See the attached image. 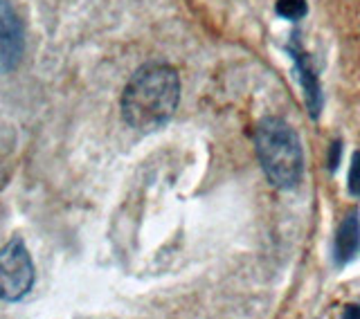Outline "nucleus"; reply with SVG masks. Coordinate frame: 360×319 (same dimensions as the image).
Returning a JSON list of instances; mask_svg holds the SVG:
<instances>
[{"mask_svg": "<svg viewBox=\"0 0 360 319\" xmlns=\"http://www.w3.org/2000/svg\"><path fill=\"white\" fill-rule=\"evenodd\" d=\"M180 101V77L167 63H146L135 70L122 93V117L131 129L151 133L174 117Z\"/></svg>", "mask_w": 360, "mask_h": 319, "instance_id": "nucleus-1", "label": "nucleus"}, {"mask_svg": "<svg viewBox=\"0 0 360 319\" xmlns=\"http://www.w3.org/2000/svg\"><path fill=\"white\" fill-rule=\"evenodd\" d=\"M255 151L266 178L277 189H295L304 176L300 135L281 117H264L255 129Z\"/></svg>", "mask_w": 360, "mask_h": 319, "instance_id": "nucleus-2", "label": "nucleus"}, {"mask_svg": "<svg viewBox=\"0 0 360 319\" xmlns=\"http://www.w3.org/2000/svg\"><path fill=\"white\" fill-rule=\"evenodd\" d=\"M34 286V263L25 243L20 238L11 241L0 249V299L18 301Z\"/></svg>", "mask_w": 360, "mask_h": 319, "instance_id": "nucleus-3", "label": "nucleus"}, {"mask_svg": "<svg viewBox=\"0 0 360 319\" xmlns=\"http://www.w3.org/2000/svg\"><path fill=\"white\" fill-rule=\"evenodd\" d=\"M25 41H22V25L14 7L7 0H0V72H9L18 65Z\"/></svg>", "mask_w": 360, "mask_h": 319, "instance_id": "nucleus-4", "label": "nucleus"}, {"mask_svg": "<svg viewBox=\"0 0 360 319\" xmlns=\"http://www.w3.org/2000/svg\"><path fill=\"white\" fill-rule=\"evenodd\" d=\"M290 54H292V63H295V72L300 77V84L304 90V101H307L309 115L311 117H320L322 106H324V97H322V88H320V79L311 67V61L307 52L300 50V45L295 43V48L290 45Z\"/></svg>", "mask_w": 360, "mask_h": 319, "instance_id": "nucleus-5", "label": "nucleus"}, {"mask_svg": "<svg viewBox=\"0 0 360 319\" xmlns=\"http://www.w3.org/2000/svg\"><path fill=\"white\" fill-rule=\"evenodd\" d=\"M360 252V219L358 211L347 214L338 225L333 238V259L338 266H347Z\"/></svg>", "mask_w": 360, "mask_h": 319, "instance_id": "nucleus-6", "label": "nucleus"}, {"mask_svg": "<svg viewBox=\"0 0 360 319\" xmlns=\"http://www.w3.org/2000/svg\"><path fill=\"white\" fill-rule=\"evenodd\" d=\"M277 14L286 20H300L309 14V5L307 0H277Z\"/></svg>", "mask_w": 360, "mask_h": 319, "instance_id": "nucleus-7", "label": "nucleus"}, {"mask_svg": "<svg viewBox=\"0 0 360 319\" xmlns=\"http://www.w3.org/2000/svg\"><path fill=\"white\" fill-rule=\"evenodd\" d=\"M347 189L354 198H360V151L352 155V164H349L347 176Z\"/></svg>", "mask_w": 360, "mask_h": 319, "instance_id": "nucleus-8", "label": "nucleus"}, {"mask_svg": "<svg viewBox=\"0 0 360 319\" xmlns=\"http://www.w3.org/2000/svg\"><path fill=\"white\" fill-rule=\"evenodd\" d=\"M338 153H340V142L333 144V157H331V169L338 167Z\"/></svg>", "mask_w": 360, "mask_h": 319, "instance_id": "nucleus-9", "label": "nucleus"}]
</instances>
